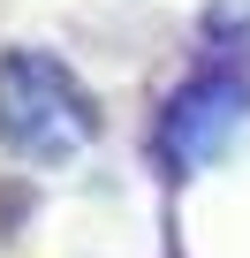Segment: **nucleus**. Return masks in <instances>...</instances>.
<instances>
[{
    "mask_svg": "<svg viewBox=\"0 0 250 258\" xmlns=\"http://www.w3.org/2000/svg\"><path fill=\"white\" fill-rule=\"evenodd\" d=\"M242 114H250V84H242V76H227V69L190 76V84L167 99V114H159V152H167V167H175V175L212 167V160L235 145Z\"/></svg>",
    "mask_w": 250,
    "mask_h": 258,
    "instance_id": "nucleus-2",
    "label": "nucleus"
},
{
    "mask_svg": "<svg viewBox=\"0 0 250 258\" xmlns=\"http://www.w3.org/2000/svg\"><path fill=\"white\" fill-rule=\"evenodd\" d=\"M99 137V114L76 91V76L46 53H8V145L23 160H76Z\"/></svg>",
    "mask_w": 250,
    "mask_h": 258,
    "instance_id": "nucleus-1",
    "label": "nucleus"
}]
</instances>
